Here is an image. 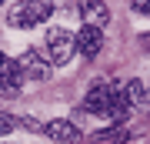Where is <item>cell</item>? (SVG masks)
Listing matches in <instances>:
<instances>
[{
    "label": "cell",
    "instance_id": "6da1fadb",
    "mask_svg": "<svg viewBox=\"0 0 150 144\" xmlns=\"http://www.w3.org/2000/svg\"><path fill=\"white\" fill-rule=\"evenodd\" d=\"M120 91H123L120 80H93L90 91H87V97H83V111L87 114H100V117H107L113 124V121H117Z\"/></svg>",
    "mask_w": 150,
    "mask_h": 144
},
{
    "label": "cell",
    "instance_id": "7a4b0ae2",
    "mask_svg": "<svg viewBox=\"0 0 150 144\" xmlns=\"http://www.w3.org/2000/svg\"><path fill=\"white\" fill-rule=\"evenodd\" d=\"M50 14H54V0H23L7 14V24L17 27V30H30V27L43 24Z\"/></svg>",
    "mask_w": 150,
    "mask_h": 144
},
{
    "label": "cell",
    "instance_id": "3957f363",
    "mask_svg": "<svg viewBox=\"0 0 150 144\" xmlns=\"http://www.w3.org/2000/svg\"><path fill=\"white\" fill-rule=\"evenodd\" d=\"M43 40H47V64L50 67H64L77 50V37L64 27H50Z\"/></svg>",
    "mask_w": 150,
    "mask_h": 144
},
{
    "label": "cell",
    "instance_id": "277c9868",
    "mask_svg": "<svg viewBox=\"0 0 150 144\" xmlns=\"http://www.w3.org/2000/svg\"><path fill=\"white\" fill-rule=\"evenodd\" d=\"M20 84H23V70L17 60H0V94L4 97H17L20 94Z\"/></svg>",
    "mask_w": 150,
    "mask_h": 144
},
{
    "label": "cell",
    "instance_id": "5b68a950",
    "mask_svg": "<svg viewBox=\"0 0 150 144\" xmlns=\"http://www.w3.org/2000/svg\"><path fill=\"white\" fill-rule=\"evenodd\" d=\"M17 64H20V70H23V77H30V80H43V77L50 74V64H47V60L40 57L37 50H30V47L23 50L20 57H17Z\"/></svg>",
    "mask_w": 150,
    "mask_h": 144
},
{
    "label": "cell",
    "instance_id": "8992f818",
    "mask_svg": "<svg viewBox=\"0 0 150 144\" xmlns=\"http://www.w3.org/2000/svg\"><path fill=\"white\" fill-rule=\"evenodd\" d=\"M103 47V34H100V27H93V24H87L80 27V34H77V50L83 54V57H97Z\"/></svg>",
    "mask_w": 150,
    "mask_h": 144
},
{
    "label": "cell",
    "instance_id": "52a82bcc",
    "mask_svg": "<svg viewBox=\"0 0 150 144\" xmlns=\"http://www.w3.org/2000/svg\"><path fill=\"white\" fill-rule=\"evenodd\" d=\"M33 128H37V131H43V134H47V138H54V141H77V138H80V131H77L74 128V124H70V121H47V124H33Z\"/></svg>",
    "mask_w": 150,
    "mask_h": 144
},
{
    "label": "cell",
    "instance_id": "ba28073f",
    "mask_svg": "<svg viewBox=\"0 0 150 144\" xmlns=\"http://www.w3.org/2000/svg\"><path fill=\"white\" fill-rule=\"evenodd\" d=\"M77 7H80V14H83L93 27H100V24L110 20V10H107L103 0H77Z\"/></svg>",
    "mask_w": 150,
    "mask_h": 144
},
{
    "label": "cell",
    "instance_id": "9c48e42d",
    "mask_svg": "<svg viewBox=\"0 0 150 144\" xmlns=\"http://www.w3.org/2000/svg\"><path fill=\"white\" fill-rule=\"evenodd\" d=\"M127 141H130V131H123L120 124H113L110 131L93 134V144H127Z\"/></svg>",
    "mask_w": 150,
    "mask_h": 144
},
{
    "label": "cell",
    "instance_id": "30bf717a",
    "mask_svg": "<svg viewBox=\"0 0 150 144\" xmlns=\"http://www.w3.org/2000/svg\"><path fill=\"white\" fill-rule=\"evenodd\" d=\"M17 124H20L17 117H10V114H0V138H4V134H10Z\"/></svg>",
    "mask_w": 150,
    "mask_h": 144
},
{
    "label": "cell",
    "instance_id": "8fae6325",
    "mask_svg": "<svg viewBox=\"0 0 150 144\" xmlns=\"http://www.w3.org/2000/svg\"><path fill=\"white\" fill-rule=\"evenodd\" d=\"M134 14H140V17H150V0H134Z\"/></svg>",
    "mask_w": 150,
    "mask_h": 144
},
{
    "label": "cell",
    "instance_id": "7c38bea8",
    "mask_svg": "<svg viewBox=\"0 0 150 144\" xmlns=\"http://www.w3.org/2000/svg\"><path fill=\"white\" fill-rule=\"evenodd\" d=\"M140 40H144V50L150 54V34H144V37H140Z\"/></svg>",
    "mask_w": 150,
    "mask_h": 144
},
{
    "label": "cell",
    "instance_id": "4fadbf2b",
    "mask_svg": "<svg viewBox=\"0 0 150 144\" xmlns=\"http://www.w3.org/2000/svg\"><path fill=\"white\" fill-rule=\"evenodd\" d=\"M147 107H150V94H147Z\"/></svg>",
    "mask_w": 150,
    "mask_h": 144
},
{
    "label": "cell",
    "instance_id": "5bb4252c",
    "mask_svg": "<svg viewBox=\"0 0 150 144\" xmlns=\"http://www.w3.org/2000/svg\"><path fill=\"white\" fill-rule=\"evenodd\" d=\"M0 60H4V54H0Z\"/></svg>",
    "mask_w": 150,
    "mask_h": 144
},
{
    "label": "cell",
    "instance_id": "9a60e30c",
    "mask_svg": "<svg viewBox=\"0 0 150 144\" xmlns=\"http://www.w3.org/2000/svg\"><path fill=\"white\" fill-rule=\"evenodd\" d=\"M0 4H4V0H0Z\"/></svg>",
    "mask_w": 150,
    "mask_h": 144
}]
</instances>
